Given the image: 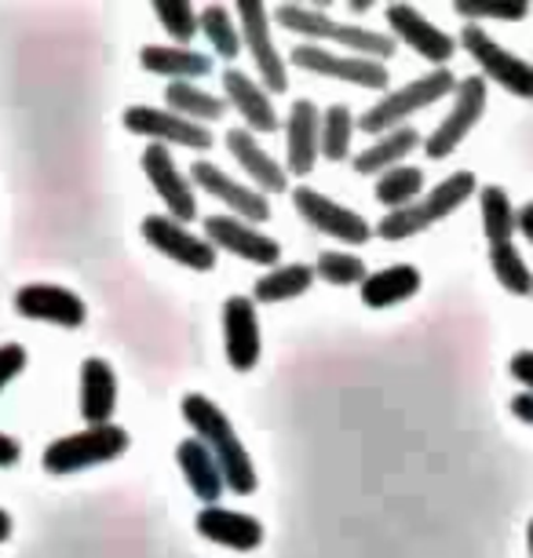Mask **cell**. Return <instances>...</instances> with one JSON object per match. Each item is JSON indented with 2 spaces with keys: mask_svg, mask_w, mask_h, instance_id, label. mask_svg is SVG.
Masks as SVG:
<instances>
[{
  "mask_svg": "<svg viewBox=\"0 0 533 558\" xmlns=\"http://www.w3.org/2000/svg\"><path fill=\"white\" fill-rule=\"evenodd\" d=\"M227 150L234 154V161L242 165V172L253 179V191H259L264 197L289 191V172L264 150V146L256 143L253 132L231 129V132H227Z\"/></svg>",
  "mask_w": 533,
  "mask_h": 558,
  "instance_id": "7402d4cb",
  "label": "cell"
},
{
  "mask_svg": "<svg viewBox=\"0 0 533 558\" xmlns=\"http://www.w3.org/2000/svg\"><path fill=\"white\" fill-rule=\"evenodd\" d=\"M483 113H486V81L479 77V73L475 77L457 81V99H453V107H449V118L421 143L424 154L432 157V161L449 157L468 140V132L483 121Z\"/></svg>",
  "mask_w": 533,
  "mask_h": 558,
  "instance_id": "52a82bcc",
  "label": "cell"
},
{
  "mask_svg": "<svg viewBox=\"0 0 533 558\" xmlns=\"http://www.w3.org/2000/svg\"><path fill=\"white\" fill-rule=\"evenodd\" d=\"M516 230H519V234H526V241L533 245V202L522 205L516 213Z\"/></svg>",
  "mask_w": 533,
  "mask_h": 558,
  "instance_id": "b9f144b4",
  "label": "cell"
},
{
  "mask_svg": "<svg viewBox=\"0 0 533 558\" xmlns=\"http://www.w3.org/2000/svg\"><path fill=\"white\" fill-rule=\"evenodd\" d=\"M197 23H202V34L219 59H238V51H242V29L234 26L231 12H227L223 4L202 8V12H197Z\"/></svg>",
  "mask_w": 533,
  "mask_h": 558,
  "instance_id": "836d02e7",
  "label": "cell"
},
{
  "mask_svg": "<svg viewBox=\"0 0 533 558\" xmlns=\"http://www.w3.org/2000/svg\"><path fill=\"white\" fill-rule=\"evenodd\" d=\"M461 48L479 62V70L486 73L489 81H497L508 96L519 99H533V66L526 59H519L516 51H508L505 45H497L486 29H479L475 23H468L461 29Z\"/></svg>",
  "mask_w": 533,
  "mask_h": 558,
  "instance_id": "8992f818",
  "label": "cell"
},
{
  "mask_svg": "<svg viewBox=\"0 0 533 558\" xmlns=\"http://www.w3.org/2000/svg\"><path fill=\"white\" fill-rule=\"evenodd\" d=\"M489 267H494V278L508 296H533V270L526 267L522 252L511 241L489 245Z\"/></svg>",
  "mask_w": 533,
  "mask_h": 558,
  "instance_id": "f546056e",
  "label": "cell"
},
{
  "mask_svg": "<svg viewBox=\"0 0 533 558\" xmlns=\"http://www.w3.org/2000/svg\"><path fill=\"white\" fill-rule=\"evenodd\" d=\"M292 66L318 73V77H337L348 84H359V88H388V66L362 56H332L322 45H296L292 48Z\"/></svg>",
  "mask_w": 533,
  "mask_h": 558,
  "instance_id": "8fae6325",
  "label": "cell"
},
{
  "mask_svg": "<svg viewBox=\"0 0 533 558\" xmlns=\"http://www.w3.org/2000/svg\"><path fill=\"white\" fill-rule=\"evenodd\" d=\"M238 15H242V45L245 51L253 56L259 77H264V88L267 96L275 92H289V70H286V59L278 56L275 48V34H270V12L264 4H256V0H238Z\"/></svg>",
  "mask_w": 533,
  "mask_h": 558,
  "instance_id": "ba28073f",
  "label": "cell"
},
{
  "mask_svg": "<svg viewBox=\"0 0 533 558\" xmlns=\"http://www.w3.org/2000/svg\"><path fill=\"white\" fill-rule=\"evenodd\" d=\"M15 311L29 322H48L59 329H81L88 322V307L77 292L48 286V281H34L15 292Z\"/></svg>",
  "mask_w": 533,
  "mask_h": 558,
  "instance_id": "5bb4252c",
  "label": "cell"
},
{
  "mask_svg": "<svg viewBox=\"0 0 533 558\" xmlns=\"http://www.w3.org/2000/svg\"><path fill=\"white\" fill-rule=\"evenodd\" d=\"M449 92H457V77L453 70L443 66V70H432L424 77H416L402 88H391L388 96H380L373 102L370 110L354 121V129H362L365 135H384V132H395L402 129L413 113H421L427 107H435L438 99H446Z\"/></svg>",
  "mask_w": 533,
  "mask_h": 558,
  "instance_id": "3957f363",
  "label": "cell"
},
{
  "mask_svg": "<svg viewBox=\"0 0 533 558\" xmlns=\"http://www.w3.org/2000/svg\"><path fill=\"white\" fill-rule=\"evenodd\" d=\"M318 132H322V110L311 99H296L286 121V172L289 175H311L318 161Z\"/></svg>",
  "mask_w": 533,
  "mask_h": 558,
  "instance_id": "ffe728a7",
  "label": "cell"
},
{
  "mask_svg": "<svg viewBox=\"0 0 533 558\" xmlns=\"http://www.w3.org/2000/svg\"><path fill=\"white\" fill-rule=\"evenodd\" d=\"M453 12L468 19V23H479V19H505V23H522L530 15V4H475V0H457Z\"/></svg>",
  "mask_w": 533,
  "mask_h": 558,
  "instance_id": "8d00e7d4",
  "label": "cell"
},
{
  "mask_svg": "<svg viewBox=\"0 0 533 558\" xmlns=\"http://www.w3.org/2000/svg\"><path fill=\"white\" fill-rule=\"evenodd\" d=\"M508 373H511V380H519V384L526 387V391L533 395V351H519V354H511Z\"/></svg>",
  "mask_w": 533,
  "mask_h": 558,
  "instance_id": "f35d334b",
  "label": "cell"
},
{
  "mask_svg": "<svg viewBox=\"0 0 533 558\" xmlns=\"http://www.w3.org/2000/svg\"><path fill=\"white\" fill-rule=\"evenodd\" d=\"M413 150H421V132L402 124V129H395V132H384L373 146H365L351 165L359 175H384V172H391V168H399Z\"/></svg>",
  "mask_w": 533,
  "mask_h": 558,
  "instance_id": "4316f807",
  "label": "cell"
},
{
  "mask_svg": "<svg viewBox=\"0 0 533 558\" xmlns=\"http://www.w3.org/2000/svg\"><path fill=\"white\" fill-rule=\"evenodd\" d=\"M315 278L329 281V286H362L365 281V263L354 256V252H322L318 263H315Z\"/></svg>",
  "mask_w": 533,
  "mask_h": 558,
  "instance_id": "d590c367",
  "label": "cell"
},
{
  "mask_svg": "<svg viewBox=\"0 0 533 558\" xmlns=\"http://www.w3.org/2000/svg\"><path fill=\"white\" fill-rule=\"evenodd\" d=\"M388 26L391 34L402 40L405 48H413L416 56L435 62V70H443L449 59H453L457 51V40L446 34V29H438L432 19H424L416 8L410 4H391L388 8Z\"/></svg>",
  "mask_w": 533,
  "mask_h": 558,
  "instance_id": "e0dca14e",
  "label": "cell"
},
{
  "mask_svg": "<svg viewBox=\"0 0 533 558\" xmlns=\"http://www.w3.org/2000/svg\"><path fill=\"white\" fill-rule=\"evenodd\" d=\"M526 544H530V558H533V519H530V525H526Z\"/></svg>",
  "mask_w": 533,
  "mask_h": 558,
  "instance_id": "f6af8a7d",
  "label": "cell"
},
{
  "mask_svg": "<svg viewBox=\"0 0 533 558\" xmlns=\"http://www.w3.org/2000/svg\"><path fill=\"white\" fill-rule=\"evenodd\" d=\"M175 463H180L186 486L197 500L205 504V508H216L219 497H223V475H219L213 452H208L197 438H183L180 446H175Z\"/></svg>",
  "mask_w": 533,
  "mask_h": 558,
  "instance_id": "d4e9b609",
  "label": "cell"
},
{
  "mask_svg": "<svg viewBox=\"0 0 533 558\" xmlns=\"http://www.w3.org/2000/svg\"><path fill=\"white\" fill-rule=\"evenodd\" d=\"M223 99L227 107L238 110L245 118L242 129L245 132H275L278 129V113H275V102H270L264 84H256L249 73L242 70H223Z\"/></svg>",
  "mask_w": 533,
  "mask_h": 558,
  "instance_id": "44dd1931",
  "label": "cell"
},
{
  "mask_svg": "<svg viewBox=\"0 0 533 558\" xmlns=\"http://www.w3.org/2000/svg\"><path fill=\"white\" fill-rule=\"evenodd\" d=\"M351 135H354V113L337 102V107H329L322 113V132H318V154L326 157V161L340 165L351 157Z\"/></svg>",
  "mask_w": 533,
  "mask_h": 558,
  "instance_id": "4dcf8cb0",
  "label": "cell"
},
{
  "mask_svg": "<svg viewBox=\"0 0 533 558\" xmlns=\"http://www.w3.org/2000/svg\"><path fill=\"white\" fill-rule=\"evenodd\" d=\"M475 175L472 172H453L446 175L443 183L432 186L421 202L405 205V208H395L380 219V223L373 227V238H384V241H405L413 234H424L427 227L443 223L446 216H453L457 208H461L468 197L475 194Z\"/></svg>",
  "mask_w": 533,
  "mask_h": 558,
  "instance_id": "7a4b0ae2",
  "label": "cell"
},
{
  "mask_svg": "<svg viewBox=\"0 0 533 558\" xmlns=\"http://www.w3.org/2000/svg\"><path fill=\"white\" fill-rule=\"evenodd\" d=\"M143 238L150 248H158L161 256L180 263L186 270H213L216 267V248L205 238L191 234L183 223H175L172 216H146L143 219Z\"/></svg>",
  "mask_w": 533,
  "mask_h": 558,
  "instance_id": "9a60e30c",
  "label": "cell"
},
{
  "mask_svg": "<svg viewBox=\"0 0 533 558\" xmlns=\"http://www.w3.org/2000/svg\"><path fill=\"white\" fill-rule=\"evenodd\" d=\"M12 533H15V519L4 508H0V544L12 541Z\"/></svg>",
  "mask_w": 533,
  "mask_h": 558,
  "instance_id": "7bdbcfd3",
  "label": "cell"
},
{
  "mask_svg": "<svg viewBox=\"0 0 533 558\" xmlns=\"http://www.w3.org/2000/svg\"><path fill=\"white\" fill-rule=\"evenodd\" d=\"M421 191H424V172L416 165L391 168V172H384L380 179H376V186H373L376 202L388 205L391 213H395V208L413 205L416 197H421Z\"/></svg>",
  "mask_w": 533,
  "mask_h": 558,
  "instance_id": "d6a6232c",
  "label": "cell"
},
{
  "mask_svg": "<svg viewBox=\"0 0 533 558\" xmlns=\"http://www.w3.org/2000/svg\"><path fill=\"white\" fill-rule=\"evenodd\" d=\"M140 62L146 73H161V77L186 81V84L213 73V59L205 51L180 48V45H146L140 51Z\"/></svg>",
  "mask_w": 533,
  "mask_h": 558,
  "instance_id": "484cf974",
  "label": "cell"
},
{
  "mask_svg": "<svg viewBox=\"0 0 533 558\" xmlns=\"http://www.w3.org/2000/svg\"><path fill=\"white\" fill-rule=\"evenodd\" d=\"M479 213H483V234L489 245L511 241V234H516V208H511L505 186H483L479 191Z\"/></svg>",
  "mask_w": 533,
  "mask_h": 558,
  "instance_id": "1f68e13d",
  "label": "cell"
},
{
  "mask_svg": "<svg viewBox=\"0 0 533 558\" xmlns=\"http://www.w3.org/2000/svg\"><path fill=\"white\" fill-rule=\"evenodd\" d=\"M124 129L132 135H146L154 143H172V146H186V150H213V132L205 124H194L180 118L172 110H158V107H129L124 110Z\"/></svg>",
  "mask_w": 533,
  "mask_h": 558,
  "instance_id": "4fadbf2b",
  "label": "cell"
},
{
  "mask_svg": "<svg viewBox=\"0 0 533 558\" xmlns=\"http://www.w3.org/2000/svg\"><path fill=\"white\" fill-rule=\"evenodd\" d=\"M118 409V376L107 357H85L81 365V416L88 427L113 424Z\"/></svg>",
  "mask_w": 533,
  "mask_h": 558,
  "instance_id": "603a6c76",
  "label": "cell"
},
{
  "mask_svg": "<svg viewBox=\"0 0 533 558\" xmlns=\"http://www.w3.org/2000/svg\"><path fill=\"white\" fill-rule=\"evenodd\" d=\"M26 347L23 343H0V391L15 380L19 373L26 368Z\"/></svg>",
  "mask_w": 533,
  "mask_h": 558,
  "instance_id": "74e56055",
  "label": "cell"
},
{
  "mask_svg": "<svg viewBox=\"0 0 533 558\" xmlns=\"http://www.w3.org/2000/svg\"><path fill=\"white\" fill-rule=\"evenodd\" d=\"M194 186H202L205 194H213L219 205H227L234 213V219H245V223H267L270 219V202L253 186L238 183L234 175H227L223 168H216L213 161H194L191 172H186Z\"/></svg>",
  "mask_w": 533,
  "mask_h": 558,
  "instance_id": "7c38bea8",
  "label": "cell"
},
{
  "mask_svg": "<svg viewBox=\"0 0 533 558\" xmlns=\"http://www.w3.org/2000/svg\"><path fill=\"white\" fill-rule=\"evenodd\" d=\"M19 460H23V446H19L12 435L0 430V468H15Z\"/></svg>",
  "mask_w": 533,
  "mask_h": 558,
  "instance_id": "ab89813d",
  "label": "cell"
},
{
  "mask_svg": "<svg viewBox=\"0 0 533 558\" xmlns=\"http://www.w3.org/2000/svg\"><path fill=\"white\" fill-rule=\"evenodd\" d=\"M223 347L234 373H253L259 362V314L253 296H231L223 303Z\"/></svg>",
  "mask_w": 533,
  "mask_h": 558,
  "instance_id": "ac0fdd59",
  "label": "cell"
},
{
  "mask_svg": "<svg viewBox=\"0 0 533 558\" xmlns=\"http://www.w3.org/2000/svg\"><path fill=\"white\" fill-rule=\"evenodd\" d=\"M132 446V435L121 424H102V427H85L73 430V435L56 438L51 446L40 452V468L48 475H77V471L99 468V463H110L124 457Z\"/></svg>",
  "mask_w": 533,
  "mask_h": 558,
  "instance_id": "277c9868",
  "label": "cell"
},
{
  "mask_svg": "<svg viewBox=\"0 0 533 558\" xmlns=\"http://www.w3.org/2000/svg\"><path fill=\"white\" fill-rule=\"evenodd\" d=\"M180 413L186 420V427L194 430V438L213 452L219 475H223V486L231 493H238V497L256 493L259 478H256L253 457L245 452L242 438H238V430H234L231 420H227L223 409L205 395H186L180 402Z\"/></svg>",
  "mask_w": 533,
  "mask_h": 558,
  "instance_id": "6da1fadb",
  "label": "cell"
},
{
  "mask_svg": "<svg viewBox=\"0 0 533 558\" xmlns=\"http://www.w3.org/2000/svg\"><path fill=\"white\" fill-rule=\"evenodd\" d=\"M197 533L205 541H213L219 547H231V551H256L264 544V522L253 519L245 511H231V508H202L197 511Z\"/></svg>",
  "mask_w": 533,
  "mask_h": 558,
  "instance_id": "d6986e66",
  "label": "cell"
},
{
  "mask_svg": "<svg viewBox=\"0 0 533 558\" xmlns=\"http://www.w3.org/2000/svg\"><path fill=\"white\" fill-rule=\"evenodd\" d=\"M143 175L150 179L154 194H158L165 202V208H169L165 216H172L175 223H183V227L194 223V219H197L194 183L180 172V168H175L169 146H161V143L146 146V150H143Z\"/></svg>",
  "mask_w": 533,
  "mask_h": 558,
  "instance_id": "30bf717a",
  "label": "cell"
},
{
  "mask_svg": "<svg viewBox=\"0 0 533 558\" xmlns=\"http://www.w3.org/2000/svg\"><path fill=\"white\" fill-rule=\"evenodd\" d=\"M315 286V267L311 263H286V267L267 270L253 286V303H286L296 300Z\"/></svg>",
  "mask_w": 533,
  "mask_h": 558,
  "instance_id": "83f0119b",
  "label": "cell"
},
{
  "mask_svg": "<svg viewBox=\"0 0 533 558\" xmlns=\"http://www.w3.org/2000/svg\"><path fill=\"white\" fill-rule=\"evenodd\" d=\"M154 15H158V23L169 29V37L180 48H191V40L202 34L197 12L186 4V0H154Z\"/></svg>",
  "mask_w": 533,
  "mask_h": 558,
  "instance_id": "e575fe53",
  "label": "cell"
},
{
  "mask_svg": "<svg viewBox=\"0 0 533 558\" xmlns=\"http://www.w3.org/2000/svg\"><path fill=\"white\" fill-rule=\"evenodd\" d=\"M370 8H373L370 0H351V12H354V15H365Z\"/></svg>",
  "mask_w": 533,
  "mask_h": 558,
  "instance_id": "ee69618b",
  "label": "cell"
},
{
  "mask_svg": "<svg viewBox=\"0 0 533 558\" xmlns=\"http://www.w3.org/2000/svg\"><path fill=\"white\" fill-rule=\"evenodd\" d=\"M421 286H424L421 270L410 267V263H395V267L365 274V281L359 286V296L365 307L384 311V307H395V303L413 300L416 292H421Z\"/></svg>",
  "mask_w": 533,
  "mask_h": 558,
  "instance_id": "cb8c5ba5",
  "label": "cell"
},
{
  "mask_svg": "<svg viewBox=\"0 0 533 558\" xmlns=\"http://www.w3.org/2000/svg\"><path fill=\"white\" fill-rule=\"evenodd\" d=\"M511 413H516L522 424H533V395L522 391V395L511 398Z\"/></svg>",
  "mask_w": 533,
  "mask_h": 558,
  "instance_id": "60d3db41",
  "label": "cell"
},
{
  "mask_svg": "<svg viewBox=\"0 0 533 558\" xmlns=\"http://www.w3.org/2000/svg\"><path fill=\"white\" fill-rule=\"evenodd\" d=\"M292 208H296V216L303 223H311L318 234L343 241V245H365V241L373 238V227L365 223L359 213H351L348 205L332 202L326 194L311 191V186H296V191H292Z\"/></svg>",
  "mask_w": 533,
  "mask_h": 558,
  "instance_id": "9c48e42d",
  "label": "cell"
},
{
  "mask_svg": "<svg viewBox=\"0 0 533 558\" xmlns=\"http://www.w3.org/2000/svg\"><path fill=\"white\" fill-rule=\"evenodd\" d=\"M275 19L292 34H303L307 40H332L351 51H359L362 59H391L395 56V37L376 34V29H359L351 23H337L332 15H326L322 8H303V4H281Z\"/></svg>",
  "mask_w": 533,
  "mask_h": 558,
  "instance_id": "5b68a950",
  "label": "cell"
},
{
  "mask_svg": "<svg viewBox=\"0 0 533 558\" xmlns=\"http://www.w3.org/2000/svg\"><path fill=\"white\" fill-rule=\"evenodd\" d=\"M165 102H169L165 110L180 113V118L194 124H205V129H208V121L227 118V110H231L227 99H219L205 88H194V84H186V81H172L169 88H165Z\"/></svg>",
  "mask_w": 533,
  "mask_h": 558,
  "instance_id": "f1b7e54d",
  "label": "cell"
},
{
  "mask_svg": "<svg viewBox=\"0 0 533 558\" xmlns=\"http://www.w3.org/2000/svg\"><path fill=\"white\" fill-rule=\"evenodd\" d=\"M205 241L213 248H223L231 256L245 259V263H264V267L275 270V263L281 259V245L270 234H259L253 223L234 216H208L205 219Z\"/></svg>",
  "mask_w": 533,
  "mask_h": 558,
  "instance_id": "2e32d148",
  "label": "cell"
}]
</instances>
